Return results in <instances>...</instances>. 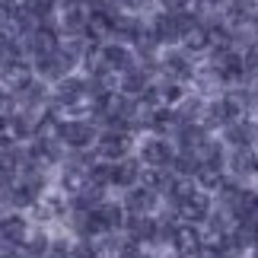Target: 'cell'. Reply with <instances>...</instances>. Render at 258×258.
<instances>
[{
    "label": "cell",
    "instance_id": "obj_1",
    "mask_svg": "<svg viewBox=\"0 0 258 258\" xmlns=\"http://www.w3.org/2000/svg\"><path fill=\"white\" fill-rule=\"evenodd\" d=\"M147 26V38L156 42L160 48H178L182 45L185 32L195 26V19H185L182 13H163V10H153L150 16L144 19Z\"/></svg>",
    "mask_w": 258,
    "mask_h": 258
},
{
    "label": "cell",
    "instance_id": "obj_2",
    "mask_svg": "<svg viewBox=\"0 0 258 258\" xmlns=\"http://www.w3.org/2000/svg\"><path fill=\"white\" fill-rule=\"evenodd\" d=\"M96 137H99V127L89 121V118H61L54 141L61 144L67 153H89L96 147Z\"/></svg>",
    "mask_w": 258,
    "mask_h": 258
},
{
    "label": "cell",
    "instance_id": "obj_3",
    "mask_svg": "<svg viewBox=\"0 0 258 258\" xmlns=\"http://www.w3.org/2000/svg\"><path fill=\"white\" fill-rule=\"evenodd\" d=\"M134 144H137V134L124 131V127H102L96 137V147H93V156L99 163H118V160H127L134 156Z\"/></svg>",
    "mask_w": 258,
    "mask_h": 258
},
{
    "label": "cell",
    "instance_id": "obj_4",
    "mask_svg": "<svg viewBox=\"0 0 258 258\" xmlns=\"http://www.w3.org/2000/svg\"><path fill=\"white\" fill-rule=\"evenodd\" d=\"M134 156L144 169H169L172 156H175V147L169 137H156V134H137V144H134Z\"/></svg>",
    "mask_w": 258,
    "mask_h": 258
},
{
    "label": "cell",
    "instance_id": "obj_5",
    "mask_svg": "<svg viewBox=\"0 0 258 258\" xmlns=\"http://www.w3.org/2000/svg\"><path fill=\"white\" fill-rule=\"evenodd\" d=\"M89 23V0H61L54 13V26L61 38H83Z\"/></svg>",
    "mask_w": 258,
    "mask_h": 258
},
{
    "label": "cell",
    "instance_id": "obj_6",
    "mask_svg": "<svg viewBox=\"0 0 258 258\" xmlns=\"http://www.w3.org/2000/svg\"><path fill=\"white\" fill-rule=\"evenodd\" d=\"M195 67H198V61H195V57H188L182 48H163L160 61H156V77L188 86V83H191V77H195Z\"/></svg>",
    "mask_w": 258,
    "mask_h": 258
},
{
    "label": "cell",
    "instance_id": "obj_7",
    "mask_svg": "<svg viewBox=\"0 0 258 258\" xmlns=\"http://www.w3.org/2000/svg\"><path fill=\"white\" fill-rule=\"evenodd\" d=\"M223 172L226 178L239 182L245 188H252L258 182V156L252 147H242V150H226L223 156Z\"/></svg>",
    "mask_w": 258,
    "mask_h": 258
},
{
    "label": "cell",
    "instance_id": "obj_8",
    "mask_svg": "<svg viewBox=\"0 0 258 258\" xmlns=\"http://www.w3.org/2000/svg\"><path fill=\"white\" fill-rule=\"evenodd\" d=\"M61 48V32H57L54 19L51 23H35V29L23 38V54L29 61H38V57H48Z\"/></svg>",
    "mask_w": 258,
    "mask_h": 258
},
{
    "label": "cell",
    "instance_id": "obj_9",
    "mask_svg": "<svg viewBox=\"0 0 258 258\" xmlns=\"http://www.w3.org/2000/svg\"><path fill=\"white\" fill-rule=\"evenodd\" d=\"M118 204H121V211L124 217H156L163 211V198L160 195H153V191H147L144 185H134L131 191H124V195H118Z\"/></svg>",
    "mask_w": 258,
    "mask_h": 258
},
{
    "label": "cell",
    "instance_id": "obj_10",
    "mask_svg": "<svg viewBox=\"0 0 258 258\" xmlns=\"http://www.w3.org/2000/svg\"><path fill=\"white\" fill-rule=\"evenodd\" d=\"M32 64V74H35V80H42L45 86H54V83H61L64 77H71L77 74V64L67 57L61 48H57L54 54H48V57H38V61H29Z\"/></svg>",
    "mask_w": 258,
    "mask_h": 258
},
{
    "label": "cell",
    "instance_id": "obj_11",
    "mask_svg": "<svg viewBox=\"0 0 258 258\" xmlns=\"http://www.w3.org/2000/svg\"><path fill=\"white\" fill-rule=\"evenodd\" d=\"M169 211H172V217H175L178 223L201 226L207 217H211V211H214V198H211V195H204V191H195L191 198H185L182 204L169 207Z\"/></svg>",
    "mask_w": 258,
    "mask_h": 258
},
{
    "label": "cell",
    "instance_id": "obj_12",
    "mask_svg": "<svg viewBox=\"0 0 258 258\" xmlns=\"http://www.w3.org/2000/svg\"><path fill=\"white\" fill-rule=\"evenodd\" d=\"M141 169L144 166L137 163V156H127V160H118L108 166V191H112L115 198L131 191L134 185H141Z\"/></svg>",
    "mask_w": 258,
    "mask_h": 258
},
{
    "label": "cell",
    "instance_id": "obj_13",
    "mask_svg": "<svg viewBox=\"0 0 258 258\" xmlns=\"http://www.w3.org/2000/svg\"><path fill=\"white\" fill-rule=\"evenodd\" d=\"M144 32H147V26H144V16L115 13V23H112V32H108V42H118V45L137 48V42L144 38Z\"/></svg>",
    "mask_w": 258,
    "mask_h": 258
},
{
    "label": "cell",
    "instance_id": "obj_14",
    "mask_svg": "<svg viewBox=\"0 0 258 258\" xmlns=\"http://www.w3.org/2000/svg\"><path fill=\"white\" fill-rule=\"evenodd\" d=\"M198 249H201V226H188L175 220L169 233V252L175 258H191Z\"/></svg>",
    "mask_w": 258,
    "mask_h": 258
},
{
    "label": "cell",
    "instance_id": "obj_15",
    "mask_svg": "<svg viewBox=\"0 0 258 258\" xmlns=\"http://www.w3.org/2000/svg\"><path fill=\"white\" fill-rule=\"evenodd\" d=\"M99 64L108 67L112 74L121 77L124 71H131V67L137 64V54H134V48H127V45H118V42H102V48H99Z\"/></svg>",
    "mask_w": 258,
    "mask_h": 258
},
{
    "label": "cell",
    "instance_id": "obj_16",
    "mask_svg": "<svg viewBox=\"0 0 258 258\" xmlns=\"http://www.w3.org/2000/svg\"><path fill=\"white\" fill-rule=\"evenodd\" d=\"M29 233H32V223H29L26 214L10 211L4 220H0V245H7V249H13V245H23Z\"/></svg>",
    "mask_w": 258,
    "mask_h": 258
},
{
    "label": "cell",
    "instance_id": "obj_17",
    "mask_svg": "<svg viewBox=\"0 0 258 258\" xmlns=\"http://www.w3.org/2000/svg\"><path fill=\"white\" fill-rule=\"evenodd\" d=\"M255 134H258V127L249 121V118H242V121L226 124L223 131L217 134V141L223 144V150H242V147H252Z\"/></svg>",
    "mask_w": 258,
    "mask_h": 258
},
{
    "label": "cell",
    "instance_id": "obj_18",
    "mask_svg": "<svg viewBox=\"0 0 258 258\" xmlns=\"http://www.w3.org/2000/svg\"><path fill=\"white\" fill-rule=\"evenodd\" d=\"M150 83H153V74L147 71V67L134 64L131 71H124L118 77V93L127 96V99H137V96H144L147 89H150Z\"/></svg>",
    "mask_w": 258,
    "mask_h": 258
},
{
    "label": "cell",
    "instance_id": "obj_19",
    "mask_svg": "<svg viewBox=\"0 0 258 258\" xmlns=\"http://www.w3.org/2000/svg\"><path fill=\"white\" fill-rule=\"evenodd\" d=\"M178 115H175V108H153V115H150V121H147V134H156V137H175L178 131Z\"/></svg>",
    "mask_w": 258,
    "mask_h": 258
},
{
    "label": "cell",
    "instance_id": "obj_20",
    "mask_svg": "<svg viewBox=\"0 0 258 258\" xmlns=\"http://www.w3.org/2000/svg\"><path fill=\"white\" fill-rule=\"evenodd\" d=\"M223 166H198V172H195V185H198V191H204V195H217V188L223 185Z\"/></svg>",
    "mask_w": 258,
    "mask_h": 258
},
{
    "label": "cell",
    "instance_id": "obj_21",
    "mask_svg": "<svg viewBox=\"0 0 258 258\" xmlns=\"http://www.w3.org/2000/svg\"><path fill=\"white\" fill-rule=\"evenodd\" d=\"M19 7H23L35 23H51L57 7H61V0H19Z\"/></svg>",
    "mask_w": 258,
    "mask_h": 258
},
{
    "label": "cell",
    "instance_id": "obj_22",
    "mask_svg": "<svg viewBox=\"0 0 258 258\" xmlns=\"http://www.w3.org/2000/svg\"><path fill=\"white\" fill-rule=\"evenodd\" d=\"M169 178H172L169 169H141V185L147 191L160 195V198L166 195V188H169Z\"/></svg>",
    "mask_w": 258,
    "mask_h": 258
},
{
    "label": "cell",
    "instance_id": "obj_23",
    "mask_svg": "<svg viewBox=\"0 0 258 258\" xmlns=\"http://www.w3.org/2000/svg\"><path fill=\"white\" fill-rule=\"evenodd\" d=\"M115 13H127V16H150L153 13V0H112Z\"/></svg>",
    "mask_w": 258,
    "mask_h": 258
},
{
    "label": "cell",
    "instance_id": "obj_24",
    "mask_svg": "<svg viewBox=\"0 0 258 258\" xmlns=\"http://www.w3.org/2000/svg\"><path fill=\"white\" fill-rule=\"evenodd\" d=\"M71 249H74V236H51V242H48V252L45 258H71Z\"/></svg>",
    "mask_w": 258,
    "mask_h": 258
},
{
    "label": "cell",
    "instance_id": "obj_25",
    "mask_svg": "<svg viewBox=\"0 0 258 258\" xmlns=\"http://www.w3.org/2000/svg\"><path fill=\"white\" fill-rule=\"evenodd\" d=\"M239 57H242V67H245V77H255L258 74V38L245 42L239 48Z\"/></svg>",
    "mask_w": 258,
    "mask_h": 258
},
{
    "label": "cell",
    "instance_id": "obj_26",
    "mask_svg": "<svg viewBox=\"0 0 258 258\" xmlns=\"http://www.w3.org/2000/svg\"><path fill=\"white\" fill-rule=\"evenodd\" d=\"M16 115V99L7 93V89H0V121H7V118Z\"/></svg>",
    "mask_w": 258,
    "mask_h": 258
},
{
    "label": "cell",
    "instance_id": "obj_27",
    "mask_svg": "<svg viewBox=\"0 0 258 258\" xmlns=\"http://www.w3.org/2000/svg\"><path fill=\"white\" fill-rule=\"evenodd\" d=\"M185 0H153V10H163V13H178Z\"/></svg>",
    "mask_w": 258,
    "mask_h": 258
},
{
    "label": "cell",
    "instance_id": "obj_28",
    "mask_svg": "<svg viewBox=\"0 0 258 258\" xmlns=\"http://www.w3.org/2000/svg\"><path fill=\"white\" fill-rule=\"evenodd\" d=\"M201 4H204L207 10H211V13H217V10H220V7L226 4V0H201Z\"/></svg>",
    "mask_w": 258,
    "mask_h": 258
},
{
    "label": "cell",
    "instance_id": "obj_29",
    "mask_svg": "<svg viewBox=\"0 0 258 258\" xmlns=\"http://www.w3.org/2000/svg\"><path fill=\"white\" fill-rule=\"evenodd\" d=\"M249 258H258V242H255L252 249H249Z\"/></svg>",
    "mask_w": 258,
    "mask_h": 258
},
{
    "label": "cell",
    "instance_id": "obj_30",
    "mask_svg": "<svg viewBox=\"0 0 258 258\" xmlns=\"http://www.w3.org/2000/svg\"><path fill=\"white\" fill-rule=\"evenodd\" d=\"M252 150H255V156H258V134H255V141H252Z\"/></svg>",
    "mask_w": 258,
    "mask_h": 258
},
{
    "label": "cell",
    "instance_id": "obj_31",
    "mask_svg": "<svg viewBox=\"0 0 258 258\" xmlns=\"http://www.w3.org/2000/svg\"><path fill=\"white\" fill-rule=\"evenodd\" d=\"M252 195H255V201H258V182H255V185H252Z\"/></svg>",
    "mask_w": 258,
    "mask_h": 258
},
{
    "label": "cell",
    "instance_id": "obj_32",
    "mask_svg": "<svg viewBox=\"0 0 258 258\" xmlns=\"http://www.w3.org/2000/svg\"><path fill=\"white\" fill-rule=\"evenodd\" d=\"M0 131H4V121H0Z\"/></svg>",
    "mask_w": 258,
    "mask_h": 258
},
{
    "label": "cell",
    "instance_id": "obj_33",
    "mask_svg": "<svg viewBox=\"0 0 258 258\" xmlns=\"http://www.w3.org/2000/svg\"><path fill=\"white\" fill-rule=\"evenodd\" d=\"M245 258H249V255H245Z\"/></svg>",
    "mask_w": 258,
    "mask_h": 258
}]
</instances>
